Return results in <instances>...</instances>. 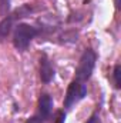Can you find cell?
Masks as SVG:
<instances>
[{"label":"cell","mask_w":121,"mask_h":123,"mask_svg":"<svg viewBox=\"0 0 121 123\" xmlns=\"http://www.w3.org/2000/svg\"><path fill=\"white\" fill-rule=\"evenodd\" d=\"M64 119H66V113L61 110L57 113V119H56V123H64Z\"/></svg>","instance_id":"obj_10"},{"label":"cell","mask_w":121,"mask_h":123,"mask_svg":"<svg viewBox=\"0 0 121 123\" xmlns=\"http://www.w3.org/2000/svg\"><path fill=\"white\" fill-rule=\"evenodd\" d=\"M40 33V30L31 25L27 23H19L14 29V34H13V44L17 50L24 52L27 50L29 44L31 43V40Z\"/></svg>","instance_id":"obj_1"},{"label":"cell","mask_w":121,"mask_h":123,"mask_svg":"<svg viewBox=\"0 0 121 123\" xmlns=\"http://www.w3.org/2000/svg\"><path fill=\"white\" fill-rule=\"evenodd\" d=\"M54 74H56V70L51 64V60L47 57L46 53H43L40 57V79H41V82L50 83L54 79Z\"/></svg>","instance_id":"obj_4"},{"label":"cell","mask_w":121,"mask_h":123,"mask_svg":"<svg viewBox=\"0 0 121 123\" xmlns=\"http://www.w3.org/2000/svg\"><path fill=\"white\" fill-rule=\"evenodd\" d=\"M113 76H114V86H116V89H120L121 87V66L120 64L114 66Z\"/></svg>","instance_id":"obj_7"},{"label":"cell","mask_w":121,"mask_h":123,"mask_svg":"<svg viewBox=\"0 0 121 123\" xmlns=\"http://www.w3.org/2000/svg\"><path fill=\"white\" fill-rule=\"evenodd\" d=\"M87 123H101L100 122V116H98V115H93L90 119H88Z\"/></svg>","instance_id":"obj_11"},{"label":"cell","mask_w":121,"mask_h":123,"mask_svg":"<svg viewBox=\"0 0 121 123\" xmlns=\"http://www.w3.org/2000/svg\"><path fill=\"white\" fill-rule=\"evenodd\" d=\"M87 94V86L84 82L80 80H73L67 89L66 97H64V107L71 109L76 103H78L84 96Z\"/></svg>","instance_id":"obj_3"},{"label":"cell","mask_w":121,"mask_h":123,"mask_svg":"<svg viewBox=\"0 0 121 123\" xmlns=\"http://www.w3.org/2000/svg\"><path fill=\"white\" fill-rule=\"evenodd\" d=\"M10 4H11V0H0V14L1 16H7L9 14Z\"/></svg>","instance_id":"obj_8"},{"label":"cell","mask_w":121,"mask_h":123,"mask_svg":"<svg viewBox=\"0 0 121 123\" xmlns=\"http://www.w3.org/2000/svg\"><path fill=\"white\" fill-rule=\"evenodd\" d=\"M26 123H43V119L40 116H31L26 120Z\"/></svg>","instance_id":"obj_9"},{"label":"cell","mask_w":121,"mask_h":123,"mask_svg":"<svg viewBox=\"0 0 121 123\" xmlns=\"http://www.w3.org/2000/svg\"><path fill=\"white\" fill-rule=\"evenodd\" d=\"M95 60H97V56L94 53L93 49H86L80 57L78 62V66L76 69V80H80V82H87L91 77V73L95 67Z\"/></svg>","instance_id":"obj_2"},{"label":"cell","mask_w":121,"mask_h":123,"mask_svg":"<svg viewBox=\"0 0 121 123\" xmlns=\"http://www.w3.org/2000/svg\"><path fill=\"white\" fill-rule=\"evenodd\" d=\"M53 112V99L50 94L43 93L38 99V113L41 119H49Z\"/></svg>","instance_id":"obj_5"},{"label":"cell","mask_w":121,"mask_h":123,"mask_svg":"<svg viewBox=\"0 0 121 123\" xmlns=\"http://www.w3.org/2000/svg\"><path fill=\"white\" fill-rule=\"evenodd\" d=\"M16 20H17V17L14 16V13L7 14L0 20V42H4L9 37V34L13 30V26H14Z\"/></svg>","instance_id":"obj_6"}]
</instances>
